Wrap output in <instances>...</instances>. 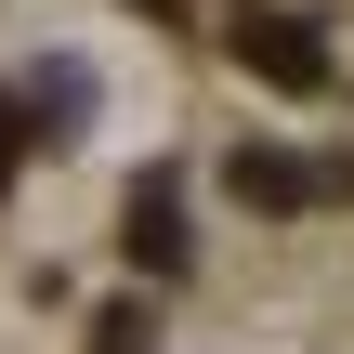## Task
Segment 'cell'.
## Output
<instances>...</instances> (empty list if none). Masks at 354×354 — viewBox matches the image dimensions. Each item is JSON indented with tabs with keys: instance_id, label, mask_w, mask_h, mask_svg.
I'll use <instances>...</instances> for the list:
<instances>
[{
	"instance_id": "6da1fadb",
	"label": "cell",
	"mask_w": 354,
	"mask_h": 354,
	"mask_svg": "<svg viewBox=\"0 0 354 354\" xmlns=\"http://www.w3.org/2000/svg\"><path fill=\"white\" fill-rule=\"evenodd\" d=\"M236 66H250V79H276V92H315V79H328V53H315V26H302V13H250V26H236Z\"/></svg>"
},
{
	"instance_id": "7a4b0ae2",
	"label": "cell",
	"mask_w": 354,
	"mask_h": 354,
	"mask_svg": "<svg viewBox=\"0 0 354 354\" xmlns=\"http://www.w3.org/2000/svg\"><path fill=\"white\" fill-rule=\"evenodd\" d=\"M236 197H250V210H302V197H315V171H302L289 145H250V158H236Z\"/></svg>"
},
{
	"instance_id": "3957f363",
	"label": "cell",
	"mask_w": 354,
	"mask_h": 354,
	"mask_svg": "<svg viewBox=\"0 0 354 354\" xmlns=\"http://www.w3.org/2000/svg\"><path fill=\"white\" fill-rule=\"evenodd\" d=\"M131 250H145L158 276L184 263V197H171V184H145V197H131Z\"/></svg>"
},
{
	"instance_id": "277c9868",
	"label": "cell",
	"mask_w": 354,
	"mask_h": 354,
	"mask_svg": "<svg viewBox=\"0 0 354 354\" xmlns=\"http://www.w3.org/2000/svg\"><path fill=\"white\" fill-rule=\"evenodd\" d=\"M0 158H13V118H0Z\"/></svg>"
}]
</instances>
